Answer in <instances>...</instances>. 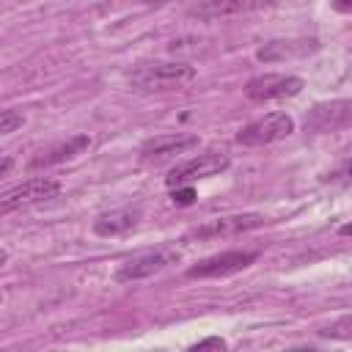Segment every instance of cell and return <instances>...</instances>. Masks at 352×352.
<instances>
[{
  "instance_id": "19",
  "label": "cell",
  "mask_w": 352,
  "mask_h": 352,
  "mask_svg": "<svg viewBox=\"0 0 352 352\" xmlns=\"http://www.w3.org/2000/svg\"><path fill=\"white\" fill-rule=\"evenodd\" d=\"M190 349H192V352H198V349H226V341H223V338H217V336H212V338H204V341L192 344Z\"/></svg>"
},
{
  "instance_id": "5",
  "label": "cell",
  "mask_w": 352,
  "mask_h": 352,
  "mask_svg": "<svg viewBox=\"0 0 352 352\" xmlns=\"http://www.w3.org/2000/svg\"><path fill=\"white\" fill-rule=\"evenodd\" d=\"M302 85H305L302 77L294 74H258L245 82V96L250 102H272V99L297 96Z\"/></svg>"
},
{
  "instance_id": "2",
  "label": "cell",
  "mask_w": 352,
  "mask_h": 352,
  "mask_svg": "<svg viewBox=\"0 0 352 352\" xmlns=\"http://www.w3.org/2000/svg\"><path fill=\"white\" fill-rule=\"evenodd\" d=\"M228 165H231L228 154H223V151H204V154H195V157L173 165L170 173L165 176V184L170 190L173 187H182V184H192L198 179H209V176L223 173Z\"/></svg>"
},
{
  "instance_id": "23",
  "label": "cell",
  "mask_w": 352,
  "mask_h": 352,
  "mask_svg": "<svg viewBox=\"0 0 352 352\" xmlns=\"http://www.w3.org/2000/svg\"><path fill=\"white\" fill-rule=\"evenodd\" d=\"M338 234H341V236H352V223H344V226L338 228Z\"/></svg>"
},
{
  "instance_id": "20",
  "label": "cell",
  "mask_w": 352,
  "mask_h": 352,
  "mask_svg": "<svg viewBox=\"0 0 352 352\" xmlns=\"http://www.w3.org/2000/svg\"><path fill=\"white\" fill-rule=\"evenodd\" d=\"M330 6H333L338 14H352V0H330Z\"/></svg>"
},
{
  "instance_id": "10",
  "label": "cell",
  "mask_w": 352,
  "mask_h": 352,
  "mask_svg": "<svg viewBox=\"0 0 352 352\" xmlns=\"http://www.w3.org/2000/svg\"><path fill=\"white\" fill-rule=\"evenodd\" d=\"M176 258H179V253H176V250H165V248L138 253V256L126 258V261L116 270V280H118V283H129V280L148 278V275H154V272L165 270L168 264H173Z\"/></svg>"
},
{
  "instance_id": "18",
  "label": "cell",
  "mask_w": 352,
  "mask_h": 352,
  "mask_svg": "<svg viewBox=\"0 0 352 352\" xmlns=\"http://www.w3.org/2000/svg\"><path fill=\"white\" fill-rule=\"evenodd\" d=\"M170 201H173V204H179V206H190V204L195 201V190H192V184H182V187H173V192H170Z\"/></svg>"
},
{
  "instance_id": "4",
  "label": "cell",
  "mask_w": 352,
  "mask_h": 352,
  "mask_svg": "<svg viewBox=\"0 0 352 352\" xmlns=\"http://www.w3.org/2000/svg\"><path fill=\"white\" fill-rule=\"evenodd\" d=\"M352 124V102L349 99H333V102H319L314 104L305 118H302V126L305 132H316V135H324V132H338L344 126Z\"/></svg>"
},
{
  "instance_id": "6",
  "label": "cell",
  "mask_w": 352,
  "mask_h": 352,
  "mask_svg": "<svg viewBox=\"0 0 352 352\" xmlns=\"http://www.w3.org/2000/svg\"><path fill=\"white\" fill-rule=\"evenodd\" d=\"M58 192H60V182L36 176V179H28V182L16 184L14 190L3 192V198H0V212L8 214V212H14V209H22V206H30V204L50 201V198H55Z\"/></svg>"
},
{
  "instance_id": "12",
  "label": "cell",
  "mask_w": 352,
  "mask_h": 352,
  "mask_svg": "<svg viewBox=\"0 0 352 352\" xmlns=\"http://www.w3.org/2000/svg\"><path fill=\"white\" fill-rule=\"evenodd\" d=\"M88 146H91V138H88V135H72V138H66V140H58V143L41 148V151L28 162V168H30V170H38V168H50V165L69 162V160L80 157Z\"/></svg>"
},
{
  "instance_id": "7",
  "label": "cell",
  "mask_w": 352,
  "mask_h": 352,
  "mask_svg": "<svg viewBox=\"0 0 352 352\" xmlns=\"http://www.w3.org/2000/svg\"><path fill=\"white\" fill-rule=\"evenodd\" d=\"M258 258L256 250H226V253H214L198 264H192L187 270V278H228L234 272H242L245 267H250Z\"/></svg>"
},
{
  "instance_id": "15",
  "label": "cell",
  "mask_w": 352,
  "mask_h": 352,
  "mask_svg": "<svg viewBox=\"0 0 352 352\" xmlns=\"http://www.w3.org/2000/svg\"><path fill=\"white\" fill-rule=\"evenodd\" d=\"M319 336L324 338H352V316H344V319H336L333 324L322 327Z\"/></svg>"
},
{
  "instance_id": "11",
  "label": "cell",
  "mask_w": 352,
  "mask_h": 352,
  "mask_svg": "<svg viewBox=\"0 0 352 352\" xmlns=\"http://www.w3.org/2000/svg\"><path fill=\"white\" fill-rule=\"evenodd\" d=\"M198 146V135H160V138H151L140 146V160L143 162H165V160H173L179 154H187L190 148Z\"/></svg>"
},
{
  "instance_id": "8",
  "label": "cell",
  "mask_w": 352,
  "mask_h": 352,
  "mask_svg": "<svg viewBox=\"0 0 352 352\" xmlns=\"http://www.w3.org/2000/svg\"><path fill=\"white\" fill-rule=\"evenodd\" d=\"M280 0H201L190 8L192 19L212 22V19H226V16H239V14H256L275 8Z\"/></svg>"
},
{
  "instance_id": "9",
  "label": "cell",
  "mask_w": 352,
  "mask_h": 352,
  "mask_svg": "<svg viewBox=\"0 0 352 352\" xmlns=\"http://www.w3.org/2000/svg\"><path fill=\"white\" fill-rule=\"evenodd\" d=\"M267 223L264 214H226V217H214V220H206L204 226H195L190 231V239H223V236H236V234H245V231H253V228H261Z\"/></svg>"
},
{
  "instance_id": "22",
  "label": "cell",
  "mask_w": 352,
  "mask_h": 352,
  "mask_svg": "<svg viewBox=\"0 0 352 352\" xmlns=\"http://www.w3.org/2000/svg\"><path fill=\"white\" fill-rule=\"evenodd\" d=\"M11 170V157H3V165H0V176H8Z\"/></svg>"
},
{
  "instance_id": "16",
  "label": "cell",
  "mask_w": 352,
  "mask_h": 352,
  "mask_svg": "<svg viewBox=\"0 0 352 352\" xmlns=\"http://www.w3.org/2000/svg\"><path fill=\"white\" fill-rule=\"evenodd\" d=\"M25 124V116L19 113V110H14V107H6L3 113H0V135H11L14 129H19Z\"/></svg>"
},
{
  "instance_id": "3",
  "label": "cell",
  "mask_w": 352,
  "mask_h": 352,
  "mask_svg": "<svg viewBox=\"0 0 352 352\" xmlns=\"http://www.w3.org/2000/svg\"><path fill=\"white\" fill-rule=\"evenodd\" d=\"M294 132V121L292 116L286 113H270L248 126H242L236 132V143L239 146H248V148H258V146H270V143H278L283 138H289Z\"/></svg>"
},
{
  "instance_id": "1",
  "label": "cell",
  "mask_w": 352,
  "mask_h": 352,
  "mask_svg": "<svg viewBox=\"0 0 352 352\" xmlns=\"http://www.w3.org/2000/svg\"><path fill=\"white\" fill-rule=\"evenodd\" d=\"M192 80H195V69L187 63H148L129 74V85L143 94L179 91Z\"/></svg>"
},
{
  "instance_id": "21",
  "label": "cell",
  "mask_w": 352,
  "mask_h": 352,
  "mask_svg": "<svg viewBox=\"0 0 352 352\" xmlns=\"http://www.w3.org/2000/svg\"><path fill=\"white\" fill-rule=\"evenodd\" d=\"M143 6H148V8H162V6H168V3H176V0H140Z\"/></svg>"
},
{
  "instance_id": "14",
  "label": "cell",
  "mask_w": 352,
  "mask_h": 352,
  "mask_svg": "<svg viewBox=\"0 0 352 352\" xmlns=\"http://www.w3.org/2000/svg\"><path fill=\"white\" fill-rule=\"evenodd\" d=\"M314 50H316V41H267L264 47H258L256 58L264 60V63H275V60L302 58Z\"/></svg>"
},
{
  "instance_id": "13",
  "label": "cell",
  "mask_w": 352,
  "mask_h": 352,
  "mask_svg": "<svg viewBox=\"0 0 352 352\" xmlns=\"http://www.w3.org/2000/svg\"><path fill=\"white\" fill-rule=\"evenodd\" d=\"M140 223V209L138 206H124L116 212H107L102 217L94 220V234L96 236H121L132 228H138Z\"/></svg>"
},
{
  "instance_id": "17",
  "label": "cell",
  "mask_w": 352,
  "mask_h": 352,
  "mask_svg": "<svg viewBox=\"0 0 352 352\" xmlns=\"http://www.w3.org/2000/svg\"><path fill=\"white\" fill-rule=\"evenodd\" d=\"M324 182H330V184H349V182H352V160H346V162L338 165L336 170L324 173Z\"/></svg>"
}]
</instances>
